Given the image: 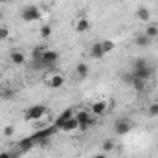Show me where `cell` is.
Returning a JSON list of instances; mask_svg holds the SVG:
<instances>
[{
    "mask_svg": "<svg viewBox=\"0 0 158 158\" xmlns=\"http://www.w3.org/2000/svg\"><path fill=\"white\" fill-rule=\"evenodd\" d=\"M132 76L134 79H142V81H149L153 76V66L145 61V59H136L134 61V68H132Z\"/></svg>",
    "mask_w": 158,
    "mask_h": 158,
    "instance_id": "cell-1",
    "label": "cell"
},
{
    "mask_svg": "<svg viewBox=\"0 0 158 158\" xmlns=\"http://www.w3.org/2000/svg\"><path fill=\"white\" fill-rule=\"evenodd\" d=\"M48 112V107L46 105H31L30 109H26L24 112V119L28 121H37V119H42Z\"/></svg>",
    "mask_w": 158,
    "mask_h": 158,
    "instance_id": "cell-2",
    "label": "cell"
},
{
    "mask_svg": "<svg viewBox=\"0 0 158 158\" xmlns=\"http://www.w3.org/2000/svg\"><path fill=\"white\" fill-rule=\"evenodd\" d=\"M57 61H59V52H57V50H52V48H44V52H42V55H40V61L37 63V66H42V64L52 66V64H55Z\"/></svg>",
    "mask_w": 158,
    "mask_h": 158,
    "instance_id": "cell-3",
    "label": "cell"
},
{
    "mask_svg": "<svg viewBox=\"0 0 158 158\" xmlns=\"http://www.w3.org/2000/svg\"><path fill=\"white\" fill-rule=\"evenodd\" d=\"M20 19H22L24 22L39 20L40 19V9L37 6H26V7H22V11H20Z\"/></svg>",
    "mask_w": 158,
    "mask_h": 158,
    "instance_id": "cell-4",
    "label": "cell"
},
{
    "mask_svg": "<svg viewBox=\"0 0 158 158\" xmlns=\"http://www.w3.org/2000/svg\"><path fill=\"white\" fill-rule=\"evenodd\" d=\"M114 134H118V136H125V134H129L131 132V129H132V121L129 118H119L114 121Z\"/></svg>",
    "mask_w": 158,
    "mask_h": 158,
    "instance_id": "cell-5",
    "label": "cell"
},
{
    "mask_svg": "<svg viewBox=\"0 0 158 158\" xmlns=\"http://www.w3.org/2000/svg\"><path fill=\"white\" fill-rule=\"evenodd\" d=\"M53 127H55L57 131L72 132V131H76V129H79V121L76 119V116H74V118L66 119V121H55V123H53Z\"/></svg>",
    "mask_w": 158,
    "mask_h": 158,
    "instance_id": "cell-6",
    "label": "cell"
},
{
    "mask_svg": "<svg viewBox=\"0 0 158 158\" xmlns=\"http://www.w3.org/2000/svg\"><path fill=\"white\" fill-rule=\"evenodd\" d=\"M46 85L52 88V90H59L64 86V77L61 74H48L46 76Z\"/></svg>",
    "mask_w": 158,
    "mask_h": 158,
    "instance_id": "cell-7",
    "label": "cell"
},
{
    "mask_svg": "<svg viewBox=\"0 0 158 158\" xmlns=\"http://www.w3.org/2000/svg\"><path fill=\"white\" fill-rule=\"evenodd\" d=\"M76 119L79 121V129H83V131L94 125V119L90 118V112L88 110H79L77 114H76Z\"/></svg>",
    "mask_w": 158,
    "mask_h": 158,
    "instance_id": "cell-8",
    "label": "cell"
},
{
    "mask_svg": "<svg viewBox=\"0 0 158 158\" xmlns=\"http://www.w3.org/2000/svg\"><path fill=\"white\" fill-rule=\"evenodd\" d=\"M9 61H11V64L20 66V64H26V55L22 52H19V50H13L9 53Z\"/></svg>",
    "mask_w": 158,
    "mask_h": 158,
    "instance_id": "cell-9",
    "label": "cell"
},
{
    "mask_svg": "<svg viewBox=\"0 0 158 158\" xmlns=\"http://www.w3.org/2000/svg\"><path fill=\"white\" fill-rule=\"evenodd\" d=\"M107 101H94L92 103V107H90V110H92V114L94 116H101V114H105V110H107Z\"/></svg>",
    "mask_w": 158,
    "mask_h": 158,
    "instance_id": "cell-10",
    "label": "cell"
},
{
    "mask_svg": "<svg viewBox=\"0 0 158 158\" xmlns=\"http://www.w3.org/2000/svg\"><path fill=\"white\" fill-rule=\"evenodd\" d=\"M88 30H90V20H88L86 17H79L77 20H76V31L86 33Z\"/></svg>",
    "mask_w": 158,
    "mask_h": 158,
    "instance_id": "cell-11",
    "label": "cell"
},
{
    "mask_svg": "<svg viewBox=\"0 0 158 158\" xmlns=\"http://www.w3.org/2000/svg\"><path fill=\"white\" fill-rule=\"evenodd\" d=\"M136 17H138V20H142V22H149V20H151V11H149L145 6H138V7H136Z\"/></svg>",
    "mask_w": 158,
    "mask_h": 158,
    "instance_id": "cell-12",
    "label": "cell"
},
{
    "mask_svg": "<svg viewBox=\"0 0 158 158\" xmlns=\"http://www.w3.org/2000/svg\"><path fill=\"white\" fill-rule=\"evenodd\" d=\"M76 74H77V79H79V81H85V79L88 77V74H90V68H88V64H86V63H79L77 66H76Z\"/></svg>",
    "mask_w": 158,
    "mask_h": 158,
    "instance_id": "cell-13",
    "label": "cell"
},
{
    "mask_svg": "<svg viewBox=\"0 0 158 158\" xmlns=\"http://www.w3.org/2000/svg\"><path fill=\"white\" fill-rule=\"evenodd\" d=\"M90 57H94V59H103L105 57V52L101 48V42H94L90 46Z\"/></svg>",
    "mask_w": 158,
    "mask_h": 158,
    "instance_id": "cell-14",
    "label": "cell"
},
{
    "mask_svg": "<svg viewBox=\"0 0 158 158\" xmlns=\"http://www.w3.org/2000/svg\"><path fill=\"white\" fill-rule=\"evenodd\" d=\"M31 147H35V140L30 136V138H26V140H22L20 142V145H19V149H20V153H26V151H30Z\"/></svg>",
    "mask_w": 158,
    "mask_h": 158,
    "instance_id": "cell-15",
    "label": "cell"
},
{
    "mask_svg": "<svg viewBox=\"0 0 158 158\" xmlns=\"http://www.w3.org/2000/svg\"><path fill=\"white\" fill-rule=\"evenodd\" d=\"M134 42H136V46H140V48H145V46H149L151 39H149L145 33H138V35L134 37Z\"/></svg>",
    "mask_w": 158,
    "mask_h": 158,
    "instance_id": "cell-16",
    "label": "cell"
},
{
    "mask_svg": "<svg viewBox=\"0 0 158 158\" xmlns=\"http://www.w3.org/2000/svg\"><path fill=\"white\" fill-rule=\"evenodd\" d=\"M149 39H156L158 37V26L156 24H149L147 28H145V31H143Z\"/></svg>",
    "mask_w": 158,
    "mask_h": 158,
    "instance_id": "cell-17",
    "label": "cell"
},
{
    "mask_svg": "<svg viewBox=\"0 0 158 158\" xmlns=\"http://www.w3.org/2000/svg\"><path fill=\"white\" fill-rule=\"evenodd\" d=\"M101 149H103V153H112L116 149V142L114 140H105L101 143Z\"/></svg>",
    "mask_w": 158,
    "mask_h": 158,
    "instance_id": "cell-18",
    "label": "cell"
},
{
    "mask_svg": "<svg viewBox=\"0 0 158 158\" xmlns=\"http://www.w3.org/2000/svg\"><path fill=\"white\" fill-rule=\"evenodd\" d=\"M101 48H103V52H105V55L107 53H110V52H114V48H116V44H114V40H101Z\"/></svg>",
    "mask_w": 158,
    "mask_h": 158,
    "instance_id": "cell-19",
    "label": "cell"
},
{
    "mask_svg": "<svg viewBox=\"0 0 158 158\" xmlns=\"http://www.w3.org/2000/svg\"><path fill=\"white\" fill-rule=\"evenodd\" d=\"M52 33H53V30H52V26H50V24H44V26L39 30V35L42 37V39H50V37H52Z\"/></svg>",
    "mask_w": 158,
    "mask_h": 158,
    "instance_id": "cell-20",
    "label": "cell"
},
{
    "mask_svg": "<svg viewBox=\"0 0 158 158\" xmlns=\"http://www.w3.org/2000/svg\"><path fill=\"white\" fill-rule=\"evenodd\" d=\"M74 116H76V114H74V107H68V109H66V110H64L59 118L55 119V121H66V119L74 118Z\"/></svg>",
    "mask_w": 158,
    "mask_h": 158,
    "instance_id": "cell-21",
    "label": "cell"
},
{
    "mask_svg": "<svg viewBox=\"0 0 158 158\" xmlns=\"http://www.w3.org/2000/svg\"><path fill=\"white\" fill-rule=\"evenodd\" d=\"M147 114H149L151 118H156V116H158V103H151V105H149Z\"/></svg>",
    "mask_w": 158,
    "mask_h": 158,
    "instance_id": "cell-22",
    "label": "cell"
},
{
    "mask_svg": "<svg viewBox=\"0 0 158 158\" xmlns=\"http://www.w3.org/2000/svg\"><path fill=\"white\" fill-rule=\"evenodd\" d=\"M132 86H134L136 90H143V88H145V81H142V79H132Z\"/></svg>",
    "mask_w": 158,
    "mask_h": 158,
    "instance_id": "cell-23",
    "label": "cell"
},
{
    "mask_svg": "<svg viewBox=\"0 0 158 158\" xmlns=\"http://www.w3.org/2000/svg\"><path fill=\"white\" fill-rule=\"evenodd\" d=\"M9 37V30L6 26H0V40H6Z\"/></svg>",
    "mask_w": 158,
    "mask_h": 158,
    "instance_id": "cell-24",
    "label": "cell"
},
{
    "mask_svg": "<svg viewBox=\"0 0 158 158\" xmlns=\"http://www.w3.org/2000/svg\"><path fill=\"white\" fill-rule=\"evenodd\" d=\"M13 132H15L13 125H7V127H4V136H6V138H11V136H13Z\"/></svg>",
    "mask_w": 158,
    "mask_h": 158,
    "instance_id": "cell-25",
    "label": "cell"
},
{
    "mask_svg": "<svg viewBox=\"0 0 158 158\" xmlns=\"http://www.w3.org/2000/svg\"><path fill=\"white\" fill-rule=\"evenodd\" d=\"M123 83H127V85H132V79H134V76H132V72H127V74H123Z\"/></svg>",
    "mask_w": 158,
    "mask_h": 158,
    "instance_id": "cell-26",
    "label": "cell"
},
{
    "mask_svg": "<svg viewBox=\"0 0 158 158\" xmlns=\"http://www.w3.org/2000/svg\"><path fill=\"white\" fill-rule=\"evenodd\" d=\"M0 158H11V153H6L4 151V153H0Z\"/></svg>",
    "mask_w": 158,
    "mask_h": 158,
    "instance_id": "cell-27",
    "label": "cell"
},
{
    "mask_svg": "<svg viewBox=\"0 0 158 158\" xmlns=\"http://www.w3.org/2000/svg\"><path fill=\"white\" fill-rule=\"evenodd\" d=\"M94 158H109V156H107L105 153H99V155H96V156H94Z\"/></svg>",
    "mask_w": 158,
    "mask_h": 158,
    "instance_id": "cell-28",
    "label": "cell"
},
{
    "mask_svg": "<svg viewBox=\"0 0 158 158\" xmlns=\"http://www.w3.org/2000/svg\"><path fill=\"white\" fill-rule=\"evenodd\" d=\"M2 19H4V13H2V11H0V20H2Z\"/></svg>",
    "mask_w": 158,
    "mask_h": 158,
    "instance_id": "cell-29",
    "label": "cell"
},
{
    "mask_svg": "<svg viewBox=\"0 0 158 158\" xmlns=\"http://www.w3.org/2000/svg\"><path fill=\"white\" fill-rule=\"evenodd\" d=\"M156 40H158V37H156Z\"/></svg>",
    "mask_w": 158,
    "mask_h": 158,
    "instance_id": "cell-30",
    "label": "cell"
}]
</instances>
